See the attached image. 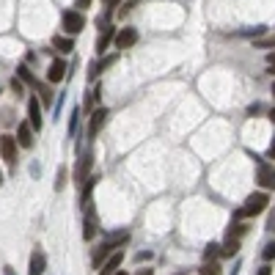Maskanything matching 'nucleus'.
I'll return each mask as SVG.
<instances>
[{
    "mask_svg": "<svg viewBox=\"0 0 275 275\" xmlns=\"http://www.w3.org/2000/svg\"><path fill=\"white\" fill-rule=\"evenodd\" d=\"M127 242H130V231H127V229L107 234V237H105L97 248H94V253H91V264H94V270H99V267H102V261H105L107 256H113V253H116L121 245H127Z\"/></svg>",
    "mask_w": 275,
    "mask_h": 275,
    "instance_id": "obj_1",
    "label": "nucleus"
},
{
    "mask_svg": "<svg viewBox=\"0 0 275 275\" xmlns=\"http://www.w3.org/2000/svg\"><path fill=\"white\" fill-rule=\"evenodd\" d=\"M267 204H270V196H267L264 190H261V193H253V196H248V201L237 209V215H234V218H237V220H242V218H256L259 212L267 209Z\"/></svg>",
    "mask_w": 275,
    "mask_h": 275,
    "instance_id": "obj_2",
    "label": "nucleus"
},
{
    "mask_svg": "<svg viewBox=\"0 0 275 275\" xmlns=\"http://www.w3.org/2000/svg\"><path fill=\"white\" fill-rule=\"evenodd\" d=\"M0 160L9 165V173H17L19 163V143L14 135H0Z\"/></svg>",
    "mask_w": 275,
    "mask_h": 275,
    "instance_id": "obj_3",
    "label": "nucleus"
},
{
    "mask_svg": "<svg viewBox=\"0 0 275 275\" xmlns=\"http://www.w3.org/2000/svg\"><path fill=\"white\" fill-rule=\"evenodd\" d=\"M61 25H64L66 36H77V33H83V28H85V14L83 11H75V9H66L61 14Z\"/></svg>",
    "mask_w": 275,
    "mask_h": 275,
    "instance_id": "obj_4",
    "label": "nucleus"
},
{
    "mask_svg": "<svg viewBox=\"0 0 275 275\" xmlns=\"http://www.w3.org/2000/svg\"><path fill=\"white\" fill-rule=\"evenodd\" d=\"M91 168H94V151L91 149H85L83 154H80V160H77V165H75V171H72V182H75L77 187L85 182V179L91 176Z\"/></svg>",
    "mask_w": 275,
    "mask_h": 275,
    "instance_id": "obj_5",
    "label": "nucleus"
},
{
    "mask_svg": "<svg viewBox=\"0 0 275 275\" xmlns=\"http://www.w3.org/2000/svg\"><path fill=\"white\" fill-rule=\"evenodd\" d=\"M256 182H259V187H261L264 193L275 190V165L259 163V168H256Z\"/></svg>",
    "mask_w": 275,
    "mask_h": 275,
    "instance_id": "obj_6",
    "label": "nucleus"
},
{
    "mask_svg": "<svg viewBox=\"0 0 275 275\" xmlns=\"http://www.w3.org/2000/svg\"><path fill=\"white\" fill-rule=\"evenodd\" d=\"M85 220H83V239L91 242L94 237L99 234V220H97V212H94V204H85Z\"/></svg>",
    "mask_w": 275,
    "mask_h": 275,
    "instance_id": "obj_7",
    "label": "nucleus"
},
{
    "mask_svg": "<svg viewBox=\"0 0 275 275\" xmlns=\"http://www.w3.org/2000/svg\"><path fill=\"white\" fill-rule=\"evenodd\" d=\"M28 124L33 127V132H42V130H44L42 102H39V97H30V99H28Z\"/></svg>",
    "mask_w": 275,
    "mask_h": 275,
    "instance_id": "obj_8",
    "label": "nucleus"
},
{
    "mask_svg": "<svg viewBox=\"0 0 275 275\" xmlns=\"http://www.w3.org/2000/svg\"><path fill=\"white\" fill-rule=\"evenodd\" d=\"M107 116H110L107 107H97V110L91 113V118H88V140H94L99 135V130H102L105 121H107Z\"/></svg>",
    "mask_w": 275,
    "mask_h": 275,
    "instance_id": "obj_9",
    "label": "nucleus"
},
{
    "mask_svg": "<svg viewBox=\"0 0 275 275\" xmlns=\"http://www.w3.org/2000/svg\"><path fill=\"white\" fill-rule=\"evenodd\" d=\"M17 143L19 149H33V143H36V132H33V127L28 121H19L17 124Z\"/></svg>",
    "mask_w": 275,
    "mask_h": 275,
    "instance_id": "obj_10",
    "label": "nucleus"
},
{
    "mask_svg": "<svg viewBox=\"0 0 275 275\" xmlns=\"http://www.w3.org/2000/svg\"><path fill=\"white\" fill-rule=\"evenodd\" d=\"M64 77H69V66H66L64 58H55L47 69V83H61Z\"/></svg>",
    "mask_w": 275,
    "mask_h": 275,
    "instance_id": "obj_11",
    "label": "nucleus"
},
{
    "mask_svg": "<svg viewBox=\"0 0 275 275\" xmlns=\"http://www.w3.org/2000/svg\"><path fill=\"white\" fill-rule=\"evenodd\" d=\"M116 50H130L132 44L138 42V30L135 28H121V30H116Z\"/></svg>",
    "mask_w": 275,
    "mask_h": 275,
    "instance_id": "obj_12",
    "label": "nucleus"
},
{
    "mask_svg": "<svg viewBox=\"0 0 275 275\" xmlns=\"http://www.w3.org/2000/svg\"><path fill=\"white\" fill-rule=\"evenodd\" d=\"M47 272V253L42 248L30 253V267H28V275H44Z\"/></svg>",
    "mask_w": 275,
    "mask_h": 275,
    "instance_id": "obj_13",
    "label": "nucleus"
},
{
    "mask_svg": "<svg viewBox=\"0 0 275 275\" xmlns=\"http://www.w3.org/2000/svg\"><path fill=\"white\" fill-rule=\"evenodd\" d=\"M121 261H124V253L121 251H116L113 256H107L102 261V267H99V272L97 275H116L118 272V267H121Z\"/></svg>",
    "mask_w": 275,
    "mask_h": 275,
    "instance_id": "obj_14",
    "label": "nucleus"
},
{
    "mask_svg": "<svg viewBox=\"0 0 275 275\" xmlns=\"http://www.w3.org/2000/svg\"><path fill=\"white\" fill-rule=\"evenodd\" d=\"M113 39H116V28H113V25H105V28L99 30V36H97V52L99 55H105V50L110 47Z\"/></svg>",
    "mask_w": 275,
    "mask_h": 275,
    "instance_id": "obj_15",
    "label": "nucleus"
},
{
    "mask_svg": "<svg viewBox=\"0 0 275 275\" xmlns=\"http://www.w3.org/2000/svg\"><path fill=\"white\" fill-rule=\"evenodd\" d=\"M97 182H99V173H91V176L80 185V206L91 204V193H94V187H97Z\"/></svg>",
    "mask_w": 275,
    "mask_h": 275,
    "instance_id": "obj_16",
    "label": "nucleus"
},
{
    "mask_svg": "<svg viewBox=\"0 0 275 275\" xmlns=\"http://www.w3.org/2000/svg\"><path fill=\"white\" fill-rule=\"evenodd\" d=\"M52 50L55 52H61V55H69L72 50H75V42H72V36H52Z\"/></svg>",
    "mask_w": 275,
    "mask_h": 275,
    "instance_id": "obj_17",
    "label": "nucleus"
},
{
    "mask_svg": "<svg viewBox=\"0 0 275 275\" xmlns=\"http://www.w3.org/2000/svg\"><path fill=\"white\" fill-rule=\"evenodd\" d=\"M239 253V237H226V242L220 245V256H237Z\"/></svg>",
    "mask_w": 275,
    "mask_h": 275,
    "instance_id": "obj_18",
    "label": "nucleus"
},
{
    "mask_svg": "<svg viewBox=\"0 0 275 275\" xmlns=\"http://www.w3.org/2000/svg\"><path fill=\"white\" fill-rule=\"evenodd\" d=\"M17 77L22 80L25 85H30V88H39V80L33 77V72H30V69H28V66H25V64H19V66H17Z\"/></svg>",
    "mask_w": 275,
    "mask_h": 275,
    "instance_id": "obj_19",
    "label": "nucleus"
},
{
    "mask_svg": "<svg viewBox=\"0 0 275 275\" xmlns=\"http://www.w3.org/2000/svg\"><path fill=\"white\" fill-rule=\"evenodd\" d=\"M66 185H69V168H66V165H61V168L55 171V193H61Z\"/></svg>",
    "mask_w": 275,
    "mask_h": 275,
    "instance_id": "obj_20",
    "label": "nucleus"
},
{
    "mask_svg": "<svg viewBox=\"0 0 275 275\" xmlns=\"http://www.w3.org/2000/svg\"><path fill=\"white\" fill-rule=\"evenodd\" d=\"M80 116H83V110L80 107H72V116H69V138H75L77 135V127H80Z\"/></svg>",
    "mask_w": 275,
    "mask_h": 275,
    "instance_id": "obj_21",
    "label": "nucleus"
},
{
    "mask_svg": "<svg viewBox=\"0 0 275 275\" xmlns=\"http://www.w3.org/2000/svg\"><path fill=\"white\" fill-rule=\"evenodd\" d=\"M201 275H223V267L218 264V259L204 261V267H201Z\"/></svg>",
    "mask_w": 275,
    "mask_h": 275,
    "instance_id": "obj_22",
    "label": "nucleus"
},
{
    "mask_svg": "<svg viewBox=\"0 0 275 275\" xmlns=\"http://www.w3.org/2000/svg\"><path fill=\"white\" fill-rule=\"evenodd\" d=\"M36 91H39V102H42V105H50L52 102V88L47 83H39Z\"/></svg>",
    "mask_w": 275,
    "mask_h": 275,
    "instance_id": "obj_23",
    "label": "nucleus"
},
{
    "mask_svg": "<svg viewBox=\"0 0 275 275\" xmlns=\"http://www.w3.org/2000/svg\"><path fill=\"white\" fill-rule=\"evenodd\" d=\"M253 47H256V50H275V36H267V39H253Z\"/></svg>",
    "mask_w": 275,
    "mask_h": 275,
    "instance_id": "obj_24",
    "label": "nucleus"
},
{
    "mask_svg": "<svg viewBox=\"0 0 275 275\" xmlns=\"http://www.w3.org/2000/svg\"><path fill=\"white\" fill-rule=\"evenodd\" d=\"M220 256V242H209L204 248V259L206 261H212V259H218Z\"/></svg>",
    "mask_w": 275,
    "mask_h": 275,
    "instance_id": "obj_25",
    "label": "nucleus"
},
{
    "mask_svg": "<svg viewBox=\"0 0 275 275\" xmlns=\"http://www.w3.org/2000/svg\"><path fill=\"white\" fill-rule=\"evenodd\" d=\"M245 231H248V226H242L237 218H234V223H231V229H229V237H242Z\"/></svg>",
    "mask_w": 275,
    "mask_h": 275,
    "instance_id": "obj_26",
    "label": "nucleus"
},
{
    "mask_svg": "<svg viewBox=\"0 0 275 275\" xmlns=\"http://www.w3.org/2000/svg\"><path fill=\"white\" fill-rule=\"evenodd\" d=\"M9 85H11V91L17 94V99H19V97H25V83H22L19 77H11V83H9Z\"/></svg>",
    "mask_w": 275,
    "mask_h": 275,
    "instance_id": "obj_27",
    "label": "nucleus"
},
{
    "mask_svg": "<svg viewBox=\"0 0 275 275\" xmlns=\"http://www.w3.org/2000/svg\"><path fill=\"white\" fill-rule=\"evenodd\" d=\"M261 259L264 261H275V242H267L261 248Z\"/></svg>",
    "mask_w": 275,
    "mask_h": 275,
    "instance_id": "obj_28",
    "label": "nucleus"
},
{
    "mask_svg": "<svg viewBox=\"0 0 275 275\" xmlns=\"http://www.w3.org/2000/svg\"><path fill=\"white\" fill-rule=\"evenodd\" d=\"M116 61H118V52H116V55H110V58H102V61H97V69H99V75H102V72L107 69V66H113Z\"/></svg>",
    "mask_w": 275,
    "mask_h": 275,
    "instance_id": "obj_29",
    "label": "nucleus"
},
{
    "mask_svg": "<svg viewBox=\"0 0 275 275\" xmlns=\"http://www.w3.org/2000/svg\"><path fill=\"white\" fill-rule=\"evenodd\" d=\"M64 102H66V94L61 91V97L55 99V116H52V118H55V121H61V107H64Z\"/></svg>",
    "mask_w": 275,
    "mask_h": 275,
    "instance_id": "obj_30",
    "label": "nucleus"
},
{
    "mask_svg": "<svg viewBox=\"0 0 275 275\" xmlns=\"http://www.w3.org/2000/svg\"><path fill=\"white\" fill-rule=\"evenodd\" d=\"M151 256H154L151 251H140L138 256H135V261H151Z\"/></svg>",
    "mask_w": 275,
    "mask_h": 275,
    "instance_id": "obj_31",
    "label": "nucleus"
},
{
    "mask_svg": "<svg viewBox=\"0 0 275 275\" xmlns=\"http://www.w3.org/2000/svg\"><path fill=\"white\" fill-rule=\"evenodd\" d=\"M264 107H261V102H253L251 107H248V116H256V113H261Z\"/></svg>",
    "mask_w": 275,
    "mask_h": 275,
    "instance_id": "obj_32",
    "label": "nucleus"
},
{
    "mask_svg": "<svg viewBox=\"0 0 275 275\" xmlns=\"http://www.w3.org/2000/svg\"><path fill=\"white\" fill-rule=\"evenodd\" d=\"M132 6H135V0H130V3H124V9H118V17H127V11H132Z\"/></svg>",
    "mask_w": 275,
    "mask_h": 275,
    "instance_id": "obj_33",
    "label": "nucleus"
},
{
    "mask_svg": "<svg viewBox=\"0 0 275 275\" xmlns=\"http://www.w3.org/2000/svg\"><path fill=\"white\" fill-rule=\"evenodd\" d=\"M267 231H275V209L270 212V220H267Z\"/></svg>",
    "mask_w": 275,
    "mask_h": 275,
    "instance_id": "obj_34",
    "label": "nucleus"
},
{
    "mask_svg": "<svg viewBox=\"0 0 275 275\" xmlns=\"http://www.w3.org/2000/svg\"><path fill=\"white\" fill-rule=\"evenodd\" d=\"M3 275H17V270L11 264H3Z\"/></svg>",
    "mask_w": 275,
    "mask_h": 275,
    "instance_id": "obj_35",
    "label": "nucleus"
},
{
    "mask_svg": "<svg viewBox=\"0 0 275 275\" xmlns=\"http://www.w3.org/2000/svg\"><path fill=\"white\" fill-rule=\"evenodd\" d=\"M267 157L275 160V138H272V143H270V149H267Z\"/></svg>",
    "mask_w": 275,
    "mask_h": 275,
    "instance_id": "obj_36",
    "label": "nucleus"
},
{
    "mask_svg": "<svg viewBox=\"0 0 275 275\" xmlns=\"http://www.w3.org/2000/svg\"><path fill=\"white\" fill-rule=\"evenodd\" d=\"M116 6H121V0H107V11H113Z\"/></svg>",
    "mask_w": 275,
    "mask_h": 275,
    "instance_id": "obj_37",
    "label": "nucleus"
},
{
    "mask_svg": "<svg viewBox=\"0 0 275 275\" xmlns=\"http://www.w3.org/2000/svg\"><path fill=\"white\" fill-rule=\"evenodd\" d=\"M267 64L275 66V50H270V55H267Z\"/></svg>",
    "mask_w": 275,
    "mask_h": 275,
    "instance_id": "obj_38",
    "label": "nucleus"
},
{
    "mask_svg": "<svg viewBox=\"0 0 275 275\" xmlns=\"http://www.w3.org/2000/svg\"><path fill=\"white\" fill-rule=\"evenodd\" d=\"M135 275H151V270H149V267H143V270H138Z\"/></svg>",
    "mask_w": 275,
    "mask_h": 275,
    "instance_id": "obj_39",
    "label": "nucleus"
},
{
    "mask_svg": "<svg viewBox=\"0 0 275 275\" xmlns=\"http://www.w3.org/2000/svg\"><path fill=\"white\" fill-rule=\"evenodd\" d=\"M259 275H272V272H270V267H261V270H259Z\"/></svg>",
    "mask_w": 275,
    "mask_h": 275,
    "instance_id": "obj_40",
    "label": "nucleus"
},
{
    "mask_svg": "<svg viewBox=\"0 0 275 275\" xmlns=\"http://www.w3.org/2000/svg\"><path fill=\"white\" fill-rule=\"evenodd\" d=\"M88 3H91V0H80L77 6H80V9H88Z\"/></svg>",
    "mask_w": 275,
    "mask_h": 275,
    "instance_id": "obj_41",
    "label": "nucleus"
},
{
    "mask_svg": "<svg viewBox=\"0 0 275 275\" xmlns=\"http://www.w3.org/2000/svg\"><path fill=\"white\" fill-rule=\"evenodd\" d=\"M270 121L275 124V107H272V110H270Z\"/></svg>",
    "mask_w": 275,
    "mask_h": 275,
    "instance_id": "obj_42",
    "label": "nucleus"
},
{
    "mask_svg": "<svg viewBox=\"0 0 275 275\" xmlns=\"http://www.w3.org/2000/svg\"><path fill=\"white\" fill-rule=\"evenodd\" d=\"M239 272V261H237V267H234V270H231V275H237Z\"/></svg>",
    "mask_w": 275,
    "mask_h": 275,
    "instance_id": "obj_43",
    "label": "nucleus"
},
{
    "mask_svg": "<svg viewBox=\"0 0 275 275\" xmlns=\"http://www.w3.org/2000/svg\"><path fill=\"white\" fill-rule=\"evenodd\" d=\"M0 187H3V173H0Z\"/></svg>",
    "mask_w": 275,
    "mask_h": 275,
    "instance_id": "obj_44",
    "label": "nucleus"
},
{
    "mask_svg": "<svg viewBox=\"0 0 275 275\" xmlns=\"http://www.w3.org/2000/svg\"><path fill=\"white\" fill-rule=\"evenodd\" d=\"M272 97H275V83H272Z\"/></svg>",
    "mask_w": 275,
    "mask_h": 275,
    "instance_id": "obj_45",
    "label": "nucleus"
},
{
    "mask_svg": "<svg viewBox=\"0 0 275 275\" xmlns=\"http://www.w3.org/2000/svg\"><path fill=\"white\" fill-rule=\"evenodd\" d=\"M116 275H127V272H116Z\"/></svg>",
    "mask_w": 275,
    "mask_h": 275,
    "instance_id": "obj_46",
    "label": "nucleus"
},
{
    "mask_svg": "<svg viewBox=\"0 0 275 275\" xmlns=\"http://www.w3.org/2000/svg\"><path fill=\"white\" fill-rule=\"evenodd\" d=\"M176 275H185V272H176Z\"/></svg>",
    "mask_w": 275,
    "mask_h": 275,
    "instance_id": "obj_47",
    "label": "nucleus"
},
{
    "mask_svg": "<svg viewBox=\"0 0 275 275\" xmlns=\"http://www.w3.org/2000/svg\"><path fill=\"white\" fill-rule=\"evenodd\" d=\"M105 3H107V0H105Z\"/></svg>",
    "mask_w": 275,
    "mask_h": 275,
    "instance_id": "obj_48",
    "label": "nucleus"
}]
</instances>
